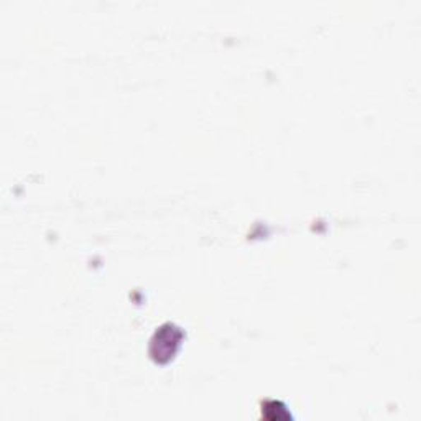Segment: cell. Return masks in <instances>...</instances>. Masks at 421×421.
<instances>
[{"label":"cell","mask_w":421,"mask_h":421,"mask_svg":"<svg viewBox=\"0 0 421 421\" xmlns=\"http://www.w3.org/2000/svg\"><path fill=\"white\" fill-rule=\"evenodd\" d=\"M181 341V331L173 324H165L157 331L155 338L152 341V358L157 362H166L176 353L178 344Z\"/></svg>","instance_id":"6da1fadb"},{"label":"cell","mask_w":421,"mask_h":421,"mask_svg":"<svg viewBox=\"0 0 421 421\" xmlns=\"http://www.w3.org/2000/svg\"><path fill=\"white\" fill-rule=\"evenodd\" d=\"M262 413L267 420H291V415L283 403L279 402H265L262 405Z\"/></svg>","instance_id":"7a4b0ae2"}]
</instances>
